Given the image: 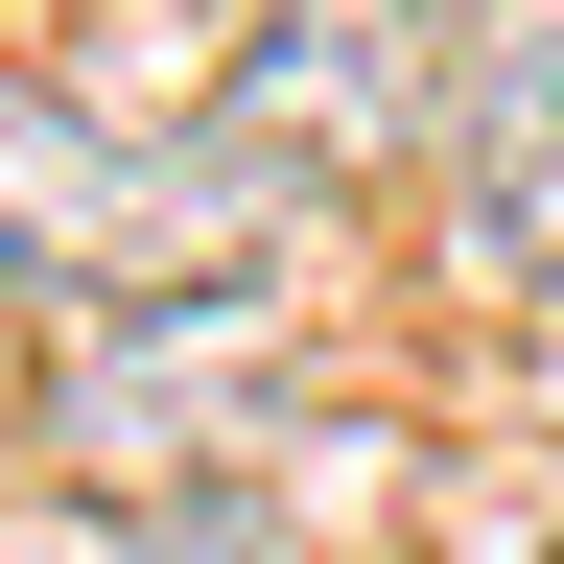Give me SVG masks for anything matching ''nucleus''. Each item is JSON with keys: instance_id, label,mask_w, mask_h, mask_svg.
Segmentation results:
<instances>
[{"instance_id": "f257e3e1", "label": "nucleus", "mask_w": 564, "mask_h": 564, "mask_svg": "<svg viewBox=\"0 0 564 564\" xmlns=\"http://www.w3.org/2000/svg\"><path fill=\"white\" fill-rule=\"evenodd\" d=\"M236 165L212 141H141L95 95H47V70H0V282H47L70 329L95 306H212L236 282Z\"/></svg>"}, {"instance_id": "f03ea898", "label": "nucleus", "mask_w": 564, "mask_h": 564, "mask_svg": "<svg viewBox=\"0 0 564 564\" xmlns=\"http://www.w3.org/2000/svg\"><path fill=\"white\" fill-rule=\"evenodd\" d=\"M447 141V24L423 0H259L212 70V165L236 188H377Z\"/></svg>"}, {"instance_id": "7ed1b4c3", "label": "nucleus", "mask_w": 564, "mask_h": 564, "mask_svg": "<svg viewBox=\"0 0 564 564\" xmlns=\"http://www.w3.org/2000/svg\"><path fill=\"white\" fill-rule=\"evenodd\" d=\"M259 377H282V282H212V306H95V329H70V377H47V423H70V470L165 494V470H212V423H236Z\"/></svg>"}, {"instance_id": "20e7f679", "label": "nucleus", "mask_w": 564, "mask_h": 564, "mask_svg": "<svg viewBox=\"0 0 564 564\" xmlns=\"http://www.w3.org/2000/svg\"><path fill=\"white\" fill-rule=\"evenodd\" d=\"M447 118H470V165H494V212H518V236H564V24H541V47H494V70H470Z\"/></svg>"}, {"instance_id": "39448f33", "label": "nucleus", "mask_w": 564, "mask_h": 564, "mask_svg": "<svg viewBox=\"0 0 564 564\" xmlns=\"http://www.w3.org/2000/svg\"><path fill=\"white\" fill-rule=\"evenodd\" d=\"M165 564H306V541H282V518H236V494H188V541Z\"/></svg>"}, {"instance_id": "423d86ee", "label": "nucleus", "mask_w": 564, "mask_h": 564, "mask_svg": "<svg viewBox=\"0 0 564 564\" xmlns=\"http://www.w3.org/2000/svg\"><path fill=\"white\" fill-rule=\"evenodd\" d=\"M541 564H564V541H541Z\"/></svg>"}]
</instances>
